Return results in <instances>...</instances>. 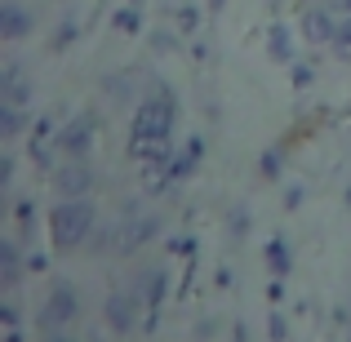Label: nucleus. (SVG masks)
<instances>
[{
	"mask_svg": "<svg viewBox=\"0 0 351 342\" xmlns=\"http://www.w3.org/2000/svg\"><path fill=\"white\" fill-rule=\"evenodd\" d=\"M94 129H98L94 112H80V116H71L67 125L58 129V147H62V156H85L89 147H94Z\"/></svg>",
	"mask_w": 351,
	"mask_h": 342,
	"instance_id": "423d86ee",
	"label": "nucleus"
},
{
	"mask_svg": "<svg viewBox=\"0 0 351 342\" xmlns=\"http://www.w3.org/2000/svg\"><path fill=\"white\" fill-rule=\"evenodd\" d=\"M209 5H214V9H223V5H227V0H209Z\"/></svg>",
	"mask_w": 351,
	"mask_h": 342,
	"instance_id": "7c9ffc66",
	"label": "nucleus"
},
{
	"mask_svg": "<svg viewBox=\"0 0 351 342\" xmlns=\"http://www.w3.org/2000/svg\"><path fill=\"white\" fill-rule=\"evenodd\" d=\"M14 214H18V231H23V245H32V240H36V205H32V200H18Z\"/></svg>",
	"mask_w": 351,
	"mask_h": 342,
	"instance_id": "f3484780",
	"label": "nucleus"
},
{
	"mask_svg": "<svg viewBox=\"0 0 351 342\" xmlns=\"http://www.w3.org/2000/svg\"><path fill=\"white\" fill-rule=\"evenodd\" d=\"M267 53H271L276 62H293V32L285 23H276L271 32H267Z\"/></svg>",
	"mask_w": 351,
	"mask_h": 342,
	"instance_id": "ddd939ff",
	"label": "nucleus"
},
{
	"mask_svg": "<svg viewBox=\"0 0 351 342\" xmlns=\"http://www.w3.org/2000/svg\"><path fill=\"white\" fill-rule=\"evenodd\" d=\"M89 187H94V169H89V160H85V156H62V164L53 169V191H58V200L89 196Z\"/></svg>",
	"mask_w": 351,
	"mask_h": 342,
	"instance_id": "39448f33",
	"label": "nucleus"
},
{
	"mask_svg": "<svg viewBox=\"0 0 351 342\" xmlns=\"http://www.w3.org/2000/svg\"><path fill=\"white\" fill-rule=\"evenodd\" d=\"M0 320H5L9 329H14L18 320H23V311H18V302H14V298H5V302H0Z\"/></svg>",
	"mask_w": 351,
	"mask_h": 342,
	"instance_id": "4be33fe9",
	"label": "nucleus"
},
{
	"mask_svg": "<svg viewBox=\"0 0 351 342\" xmlns=\"http://www.w3.org/2000/svg\"><path fill=\"white\" fill-rule=\"evenodd\" d=\"M94 236V205L89 196H67L53 205L49 214V240H53V254H71V249L89 245Z\"/></svg>",
	"mask_w": 351,
	"mask_h": 342,
	"instance_id": "f03ea898",
	"label": "nucleus"
},
{
	"mask_svg": "<svg viewBox=\"0 0 351 342\" xmlns=\"http://www.w3.org/2000/svg\"><path fill=\"white\" fill-rule=\"evenodd\" d=\"M249 231V214L245 209H232V236H245Z\"/></svg>",
	"mask_w": 351,
	"mask_h": 342,
	"instance_id": "393cba45",
	"label": "nucleus"
},
{
	"mask_svg": "<svg viewBox=\"0 0 351 342\" xmlns=\"http://www.w3.org/2000/svg\"><path fill=\"white\" fill-rule=\"evenodd\" d=\"M173 120H178V103H173V94L160 85V80H152V94L138 98L134 125H129V156L143 160V164H169Z\"/></svg>",
	"mask_w": 351,
	"mask_h": 342,
	"instance_id": "f257e3e1",
	"label": "nucleus"
},
{
	"mask_svg": "<svg viewBox=\"0 0 351 342\" xmlns=\"http://www.w3.org/2000/svg\"><path fill=\"white\" fill-rule=\"evenodd\" d=\"M0 280H5V289H18V280H23V254H18V240H0Z\"/></svg>",
	"mask_w": 351,
	"mask_h": 342,
	"instance_id": "9d476101",
	"label": "nucleus"
},
{
	"mask_svg": "<svg viewBox=\"0 0 351 342\" xmlns=\"http://www.w3.org/2000/svg\"><path fill=\"white\" fill-rule=\"evenodd\" d=\"M76 32H80V27L71 23V18H62V23H58V36H53V49H62V45H71V40H76Z\"/></svg>",
	"mask_w": 351,
	"mask_h": 342,
	"instance_id": "aec40b11",
	"label": "nucleus"
},
{
	"mask_svg": "<svg viewBox=\"0 0 351 342\" xmlns=\"http://www.w3.org/2000/svg\"><path fill=\"white\" fill-rule=\"evenodd\" d=\"M76 311H80V293L71 289V284H53V293L45 298L40 316H36V329H40V334H53V329L71 325Z\"/></svg>",
	"mask_w": 351,
	"mask_h": 342,
	"instance_id": "20e7f679",
	"label": "nucleus"
},
{
	"mask_svg": "<svg viewBox=\"0 0 351 342\" xmlns=\"http://www.w3.org/2000/svg\"><path fill=\"white\" fill-rule=\"evenodd\" d=\"M23 125H27V107H5L0 103V138H5V143H14V138L23 134Z\"/></svg>",
	"mask_w": 351,
	"mask_h": 342,
	"instance_id": "4468645a",
	"label": "nucleus"
},
{
	"mask_svg": "<svg viewBox=\"0 0 351 342\" xmlns=\"http://www.w3.org/2000/svg\"><path fill=\"white\" fill-rule=\"evenodd\" d=\"M5 342H23V334H18V329H9V338Z\"/></svg>",
	"mask_w": 351,
	"mask_h": 342,
	"instance_id": "c756f323",
	"label": "nucleus"
},
{
	"mask_svg": "<svg viewBox=\"0 0 351 342\" xmlns=\"http://www.w3.org/2000/svg\"><path fill=\"white\" fill-rule=\"evenodd\" d=\"M196 18H200L196 9H191V5H182V9H178V32H187V36H191V32H196Z\"/></svg>",
	"mask_w": 351,
	"mask_h": 342,
	"instance_id": "5701e85b",
	"label": "nucleus"
},
{
	"mask_svg": "<svg viewBox=\"0 0 351 342\" xmlns=\"http://www.w3.org/2000/svg\"><path fill=\"white\" fill-rule=\"evenodd\" d=\"M152 45H156V49H169L173 40H169V32H156V36H152Z\"/></svg>",
	"mask_w": 351,
	"mask_h": 342,
	"instance_id": "c85d7f7f",
	"label": "nucleus"
},
{
	"mask_svg": "<svg viewBox=\"0 0 351 342\" xmlns=\"http://www.w3.org/2000/svg\"><path fill=\"white\" fill-rule=\"evenodd\" d=\"M329 49H334L343 62H351V14H343V23H338V36H334V45H329Z\"/></svg>",
	"mask_w": 351,
	"mask_h": 342,
	"instance_id": "a211bd4d",
	"label": "nucleus"
},
{
	"mask_svg": "<svg viewBox=\"0 0 351 342\" xmlns=\"http://www.w3.org/2000/svg\"><path fill=\"white\" fill-rule=\"evenodd\" d=\"M9 182H14V156H0V187H9Z\"/></svg>",
	"mask_w": 351,
	"mask_h": 342,
	"instance_id": "b1692460",
	"label": "nucleus"
},
{
	"mask_svg": "<svg viewBox=\"0 0 351 342\" xmlns=\"http://www.w3.org/2000/svg\"><path fill=\"white\" fill-rule=\"evenodd\" d=\"M138 71H116L112 80H107V98L112 103H134V98H143V89H138Z\"/></svg>",
	"mask_w": 351,
	"mask_h": 342,
	"instance_id": "f8f14e48",
	"label": "nucleus"
},
{
	"mask_svg": "<svg viewBox=\"0 0 351 342\" xmlns=\"http://www.w3.org/2000/svg\"><path fill=\"white\" fill-rule=\"evenodd\" d=\"M0 103L5 107H27L32 103V80H27L23 62H5V67H0Z\"/></svg>",
	"mask_w": 351,
	"mask_h": 342,
	"instance_id": "0eeeda50",
	"label": "nucleus"
},
{
	"mask_svg": "<svg viewBox=\"0 0 351 342\" xmlns=\"http://www.w3.org/2000/svg\"><path fill=\"white\" fill-rule=\"evenodd\" d=\"M112 27H116V32H125V36H138V32H143V5H125V9H116Z\"/></svg>",
	"mask_w": 351,
	"mask_h": 342,
	"instance_id": "dca6fc26",
	"label": "nucleus"
},
{
	"mask_svg": "<svg viewBox=\"0 0 351 342\" xmlns=\"http://www.w3.org/2000/svg\"><path fill=\"white\" fill-rule=\"evenodd\" d=\"M267 267H271V276H289L293 254H289V245H285V236H276L271 245H267Z\"/></svg>",
	"mask_w": 351,
	"mask_h": 342,
	"instance_id": "2eb2a0df",
	"label": "nucleus"
},
{
	"mask_svg": "<svg viewBox=\"0 0 351 342\" xmlns=\"http://www.w3.org/2000/svg\"><path fill=\"white\" fill-rule=\"evenodd\" d=\"M347 205H351V187H347Z\"/></svg>",
	"mask_w": 351,
	"mask_h": 342,
	"instance_id": "473e14b6",
	"label": "nucleus"
},
{
	"mask_svg": "<svg viewBox=\"0 0 351 342\" xmlns=\"http://www.w3.org/2000/svg\"><path fill=\"white\" fill-rule=\"evenodd\" d=\"M338 23H343V9L334 0H302V36L311 45H334Z\"/></svg>",
	"mask_w": 351,
	"mask_h": 342,
	"instance_id": "7ed1b4c3",
	"label": "nucleus"
},
{
	"mask_svg": "<svg viewBox=\"0 0 351 342\" xmlns=\"http://www.w3.org/2000/svg\"><path fill=\"white\" fill-rule=\"evenodd\" d=\"M280 169H285V143H276L263 156V178H280Z\"/></svg>",
	"mask_w": 351,
	"mask_h": 342,
	"instance_id": "6ab92c4d",
	"label": "nucleus"
},
{
	"mask_svg": "<svg viewBox=\"0 0 351 342\" xmlns=\"http://www.w3.org/2000/svg\"><path fill=\"white\" fill-rule=\"evenodd\" d=\"M45 342H76V338H71L67 329H53V334H45Z\"/></svg>",
	"mask_w": 351,
	"mask_h": 342,
	"instance_id": "cd10ccee",
	"label": "nucleus"
},
{
	"mask_svg": "<svg viewBox=\"0 0 351 342\" xmlns=\"http://www.w3.org/2000/svg\"><path fill=\"white\" fill-rule=\"evenodd\" d=\"M125 5H143V0H125Z\"/></svg>",
	"mask_w": 351,
	"mask_h": 342,
	"instance_id": "2f4dec72",
	"label": "nucleus"
},
{
	"mask_svg": "<svg viewBox=\"0 0 351 342\" xmlns=\"http://www.w3.org/2000/svg\"><path fill=\"white\" fill-rule=\"evenodd\" d=\"M311 80H316V67H311V62H293V85L307 89Z\"/></svg>",
	"mask_w": 351,
	"mask_h": 342,
	"instance_id": "412c9836",
	"label": "nucleus"
},
{
	"mask_svg": "<svg viewBox=\"0 0 351 342\" xmlns=\"http://www.w3.org/2000/svg\"><path fill=\"white\" fill-rule=\"evenodd\" d=\"M143 307V302H138V293H112V298H107V325L116 329V334H129V329H134V311Z\"/></svg>",
	"mask_w": 351,
	"mask_h": 342,
	"instance_id": "1a4fd4ad",
	"label": "nucleus"
},
{
	"mask_svg": "<svg viewBox=\"0 0 351 342\" xmlns=\"http://www.w3.org/2000/svg\"><path fill=\"white\" fill-rule=\"evenodd\" d=\"M285 205H289V209H298V205H302V187H289V196H285Z\"/></svg>",
	"mask_w": 351,
	"mask_h": 342,
	"instance_id": "a878e982",
	"label": "nucleus"
},
{
	"mask_svg": "<svg viewBox=\"0 0 351 342\" xmlns=\"http://www.w3.org/2000/svg\"><path fill=\"white\" fill-rule=\"evenodd\" d=\"M32 27H36V18L23 0H5V5H0V40L14 45V40H23V36H32Z\"/></svg>",
	"mask_w": 351,
	"mask_h": 342,
	"instance_id": "6e6552de",
	"label": "nucleus"
},
{
	"mask_svg": "<svg viewBox=\"0 0 351 342\" xmlns=\"http://www.w3.org/2000/svg\"><path fill=\"white\" fill-rule=\"evenodd\" d=\"M271 338L285 342V320H280V316H271Z\"/></svg>",
	"mask_w": 351,
	"mask_h": 342,
	"instance_id": "bb28decb",
	"label": "nucleus"
},
{
	"mask_svg": "<svg viewBox=\"0 0 351 342\" xmlns=\"http://www.w3.org/2000/svg\"><path fill=\"white\" fill-rule=\"evenodd\" d=\"M165 284H169V276H165L160 267H152V271L138 280V302H143L147 311H156V307H160V298H165Z\"/></svg>",
	"mask_w": 351,
	"mask_h": 342,
	"instance_id": "9b49d317",
	"label": "nucleus"
}]
</instances>
